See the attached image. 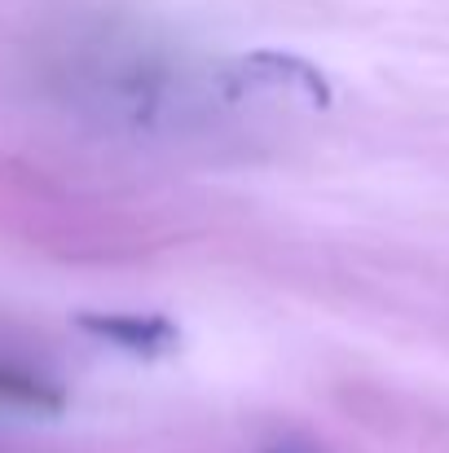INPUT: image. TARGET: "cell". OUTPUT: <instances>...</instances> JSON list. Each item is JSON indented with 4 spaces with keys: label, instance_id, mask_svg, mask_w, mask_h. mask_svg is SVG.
<instances>
[{
    "label": "cell",
    "instance_id": "1",
    "mask_svg": "<svg viewBox=\"0 0 449 453\" xmlns=\"http://www.w3.org/2000/svg\"><path fill=\"white\" fill-rule=\"evenodd\" d=\"M75 84L93 97L97 111L133 119V124H150L172 106V97L181 106L185 71L172 66V58L150 49L146 40L106 35V40H93L84 66L75 71Z\"/></svg>",
    "mask_w": 449,
    "mask_h": 453
},
{
    "label": "cell",
    "instance_id": "2",
    "mask_svg": "<svg viewBox=\"0 0 449 453\" xmlns=\"http://www.w3.org/2000/svg\"><path fill=\"white\" fill-rule=\"evenodd\" d=\"M84 326L97 339H106L133 357H167L181 343L176 326L167 317H150V312H142V317L137 312H97V317H84Z\"/></svg>",
    "mask_w": 449,
    "mask_h": 453
},
{
    "label": "cell",
    "instance_id": "3",
    "mask_svg": "<svg viewBox=\"0 0 449 453\" xmlns=\"http://www.w3.org/2000/svg\"><path fill=\"white\" fill-rule=\"evenodd\" d=\"M0 405H13V410H35V414H58L66 405L62 388L27 374V370H13V365H0Z\"/></svg>",
    "mask_w": 449,
    "mask_h": 453
}]
</instances>
